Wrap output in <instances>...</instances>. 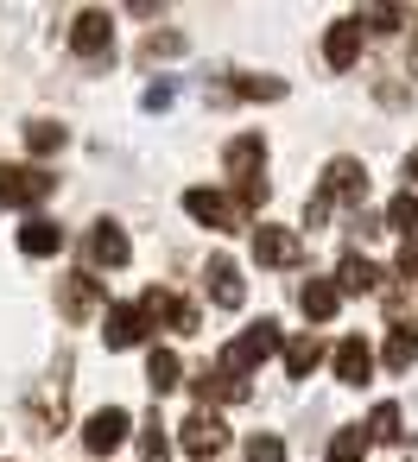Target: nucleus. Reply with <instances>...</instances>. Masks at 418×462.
<instances>
[{"label": "nucleus", "instance_id": "17", "mask_svg": "<svg viewBox=\"0 0 418 462\" xmlns=\"http://www.w3.org/2000/svg\"><path fill=\"white\" fill-rule=\"evenodd\" d=\"M89 260H96V266H127L134 247H127V235H121L115 222H96V228H89Z\"/></svg>", "mask_w": 418, "mask_h": 462}, {"label": "nucleus", "instance_id": "10", "mask_svg": "<svg viewBox=\"0 0 418 462\" xmlns=\"http://www.w3.org/2000/svg\"><path fill=\"white\" fill-rule=\"evenodd\" d=\"M184 209H190V222L216 228V235H222V228H241V222H247V216H241V209H235V203H228L222 190H203V184H197V190H184Z\"/></svg>", "mask_w": 418, "mask_h": 462}, {"label": "nucleus", "instance_id": "35", "mask_svg": "<svg viewBox=\"0 0 418 462\" xmlns=\"http://www.w3.org/2000/svg\"><path fill=\"white\" fill-rule=\"evenodd\" d=\"M405 171H412V178H418V146H412V152H405Z\"/></svg>", "mask_w": 418, "mask_h": 462}, {"label": "nucleus", "instance_id": "19", "mask_svg": "<svg viewBox=\"0 0 418 462\" xmlns=\"http://www.w3.org/2000/svg\"><path fill=\"white\" fill-rule=\"evenodd\" d=\"M367 374H374V355H367V342H361V336L336 342V380H342V386H361Z\"/></svg>", "mask_w": 418, "mask_h": 462}, {"label": "nucleus", "instance_id": "11", "mask_svg": "<svg viewBox=\"0 0 418 462\" xmlns=\"http://www.w3.org/2000/svg\"><path fill=\"white\" fill-rule=\"evenodd\" d=\"M108 45H115V26H108V14H77V26H70V51L77 58H89V64H102L108 58Z\"/></svg>", "mask_w": 418, "mask_h": 462}, {"label": "nucleus", "instance_id": "30", "mask_svg": "<svg viewBox=\"0 0 418 462\" xmlns=\"http://www.w3.org/2000/svg\"><path fill=\"white\" fill-rule=\"evenodd\" d=\"M178 51H184V39H178V32H146V45H140V58H146V64H153V58H178Z\"/></svg>", "mask_w": 418, "mask_h": 462}, {"label": "nucleus", "instance_id": "8", "mask_svg": "<svg viewBox=\"0 0 418 462\" xmlns=\"http://www.w3.org/2000/svg\"><path fill=\"white\" fill-rule=\"evenodd\" d=\"M140 310H146V323H172L178 336H197V323H203V310L190 298H178V291H146Z\"/></svg>", "mask_w": 418, "mask_h": 462}, {"label": "nucleus", "instance_id": "29", "mask_svg": "<svg viewBox=\"0 0 418 462\" xmlns=\"http://www.w3.org/2000/svg\"><path fill=\"white\" fill-rule=\"evenodd\" d=\"M367 456V430H336L330 437V462H361Z\"/></svg>", "mask_w": 418, "mask_h": 462}, {"label": "nucleus", "instance_id": "22", "mask_svg": "<svg viewBox=\"0 0 418 462\" xmlns=\"http://www.w3.org/2000/svg\"><path fill=\"white\" fill-rule=\"evenodd\" d=\"M222 96H247V102H279L285 96V77H235L228 89H216V102Z\"/></svg>", "mask_w": 418, "mask_h": 462}, {"label": "nucleus", "instance_id": "24", "mask_svg": "<svg viewBox=\"0 0 418 462\" xmlns=\"http://www.w3.org/2000/svg\"><path fill=\"white\" fill-rule=\"evenodd\" d=\"M386 228L405 235V241H418V197H412V190H399V197L386 203Z\"/></svg>", "mask_w": 418, "mask_h": 462}, {"label": "nucleus", "instance_id": "1", "mask_svg": "<svg viewBox=\"0 0 418 462\" xmlns=\"http://www.w3.org/2000/svg\"><path fill=\"white\" fill-rule=\"evenodd\" d=\"M222 165H228V178H235V209H241V216H254V209L273 197V184H266V146H260V134H241V140H228Z\"/></svg>", "mask_w": 418, "mask_h": 462}, {"label": "nucleus", "instance_id": "15", "mask_svg": "<svg viewBox=\"0 0 418 462\" xmlns=\"http://www.w3.org/2000/svg\"><path fill=\"white\" fill-rule=\"evenodd\" d=\"M140 336H146V310H140V304H115V310L102 317V342H108V348H134Z\"/></svg>", "mask_w": 418, "mask_h": 462}, {"label": "nucleus", "instance_id": "27", "mask_svg": "<svg viewBox=\"0 0 418 462\" xmlns=\"http://www.w3.org/2000/svg\"><path fill=\"white\" fill-rule=\"evenodd\" d=\"M367 437H380V443H399V437H405V430H399V405H393V399H386V405H374Z\"/></svg>", "mask_w": 418, "mask_h": 462}, {"label": "nucleus", "instance_id": "9", "mask_svg": "<svg viewBox=\"0 0 418 462\" xmlns=\"http://www.w3.org/2000/svg\"><path fill=\"white\" fill-rule=\"evenodd\" d=\"M178 443H184L190 456H222V449H228V424H222L216 411H203V405H197V411L178 424Z\"/></svg>", "mask_w": 418, "mask_h": 462}, {"label": "nucleus", "instance_id": "12", "mask_svg": "<svg viewBox=\"0 0 418 462\" xmlns=\"http://www.w3.org/2000/svg\"><path fill=\"white\" fill-rule=\"evenodd\" d=\"M203 285H209V298H216L222 310H241V298H247V285H241V266H235L228 254H216V260H209Z\"/></svg>", "mask_w": 418, "mask_h": 462}, {"label": "nucleus", "instance_id": "4", "mask_svg": "<svg viewBox=\"0 0 418 462\" xmlns=\"http://www.w3.org/2000/svg\"><path fill=\"white\" fill-rule=\"evenodd\" d=\"M317 197H323V203H361V197H367V165H361V159H330Z\"/></svg>", "mask_w": 418, "mask_h": 462}, {"label": "nucleus", "instance_id": "14", "mask_svg": "<svg viewBox=\"0 0 418 462\" xmlns=\"http://www.w3.org/2000/svg\"><path fill=\"white\" fill-rule=\"evenodd\" d=\"M355 58H361V20H336L330 39H323V64L330 70H355Z\"/></svg>", "mask_w": 418, "mask_h": 462}, {"label": "nucleus", "instance_id": "25", "mask_svg": "<svg viewBox=\"0 0 418 462\" xmlns=\"http://www.w3.org/2000/svg\"><path fill=\"white\" fill-rule=\"evenodd\" d=\"M412 361H418V329H393L386 336V367L393 374H412Z\"/></svg>", "mask_w": 418, "mask_h": 462}, {"label": "nucleus", "instance_id": "36", "mask_svg": "<svg viewBox=\"0 0 418 462\" xmlns=\"http://www.w3.org/2000/svg\"><path fill=\"white\" fill-rule=\"evenodd\" d=\"M412 77H418V26H412Z\"/></svg>", "mask_w": 418, "mask_h": 462}, {"label": "nucleus", "instance_id": "20", "mask_svg": "<svg viewBox=\"0 0 418 462\" xmlns=\"http://www.w3.org/2000/svg\"><path fill=\"white\" fill-rule=\"evenodd\" d=\"M336 279H342V291H380V285H386V273H380L374 260H361V254H342Z\"/></svg>", "mask_w": 418, "mask_h": 462}, {"label": "nucleus", "instance_id": "5", "mask_svg": "<svg viewBox=\"0 0 418 462\" xmlns=\"http://www.w3.org/2000/svg\"><path fill=\"white\" fill-rule=\"evenodd\" d=\"M58 310H64V323H89V317L102 310V279H96V273L58 279Z\"/></svg>", "mask_w": 418, "mask_h": 462}, {"label": "nucleus", "instance_id": "34", "mask_svg": "<svg viewBox=\"0 0 418 462\" xmlns=\"http://www.w3.org/2000/svg\"><path fill=\"white\" fill-rule=\"evenodd\" d=\"M146 108H172V83H153L146 89Z\"/></svg>", "mask_w": 418, "mask_h": 462}, {"label": "nucleus", "instance_id": "16", "mask_svg": "<svg viewBox=\"0 0 418 462\" xmlns=\"http://www.w3.org/2000/svg\"><path fill=\"white\" fill-rule=\"evenodd\" d=\"M20 254H26V260H51V254H64V228L45 222V216H33V222L20 228Z\"/></svg>", "mask_w": 418, "mask_h": 462}, {"label": "nucleus", "instance_id": "6", "mask_svg": "<svg viewBox=\"0 0 418 462\" xmlns=\"http://www.w3.org/2000/svg\"><path fill=\"white\" fill-rule=\"evenodd\" d=\"M127 430H134V418H127L121 405H102V411H89V424H83V449H89V456H115V449L127 443Z\"/></svg>", "mask_w": 418, "mask_h": 462}, {"label": "nucleus", "instance_id": "21", "mask_svg": "<svg viewBox=\"0 0 418 462\" xmlns=\"http://www.w3.org/2000/svg\"><path fill=\"white\" fill-rule=\"evenodd\" d=\"M146 386H153V393H172V386H184V361H178L172 348H153V355H146Z\"/></svg>", "mask_w": 418, "mask_h": 462}, {"label": "nucleus", "instance_id": "7", "mask_svg": "<svg viewBox=\"0 0 418 462\" xmlns=\"http://www.w3.org/2000/svg\"><path fill=\"white\" fill-rule=\"evenodd\" d=\"M58 190V178L45 171V165H20V171H0V197H7L14 209H33V203H45Z\"/></svg>", "mask_w": 418, "mask_h": 462}, {"label": "nucleus", "instance_id": "18", "mask_svg": "<svg viewBox=\"0 0 418 462\" xmlns=\"http://www.w3.org/2000/svg\"><path fill=\"white\" fill-rule=\"evenodd\" d=\"M336 304H342V285H330V279L298 285V310H304L311 323H330V317H336Z\"/></svg>", "mask_w": 418, "mask_h": 462}, {"label": "nucleus", "instance_id": "28", "mask_svg": "<svg viewBox=\"0 0 418 462\" xmlns=\"http://www.w3.org/2000/svg\"><path fill=\"white\" fill-rule=\"evenodd\" d=\"M140 456H146V462H165V456H172V443H165V424H159V411H153V418L140 424Z\"/></svg>", "mask_w": 418, "mask_h": 462}, {"label": "nucleus", "instance_id": "33", "mask_svg": "<svg viewBox=\"0 0 418 462\" xmlns=\"http://www.w3.org/2000/svg\"><path fill=\"white\" fill-rule=\"evenodd\" d=\"M399 273H405V279H418V241H405V247H399Z\"/></svg>", "mask_w": 418, "mask_h": 462}, {"label": "nucleus", "instance_id": "13", "mask_svg": "<svg viewBox=\"0 0 418 462\" xmlns=\"http://www.w3.org/2000/svg\"><path fill=\"white\" fill-rule=\"evenodd\" d=\"M197 399H203V411H209V399H222V405H241L247 399V380L241 374H228V367H197Z\"/></svg>", "mask_w": 418, "mask_h": 462}, {"label": "nucleus", "instance_id": "32", "mask_svg": "<svg viewBox=\"0 0 418 462\" xmlns=\"http://www.w3.org/2000/svg\"><path fill=\"white\" fill-rule=\"evenodd\" d=\"M399 20H405L399 7H367V14H361V26H374V32H393Z\"/></svg>", "mask_w": 418, "mask_h": 462}, {"label": "nucleus", "instance_id": "3", "mask_svg": "<svg viewBox=\"0 0 418 462\" xmlns=\"http://www.w3.org/2000/svg\"><path fill=\"white\" fill-rule=\"evenodd\" d=\"M254 260L260 266H304V235L279 228V222H260L254 228Z\"/></svg>", "mask_w": 418, "mask_h": 462}, {"label": "nucleus", "instance_id": "23", "mask_svg": "<svg viewBox=\"0 0 418 462\" xmlns=\"http://www.w3.org/2000/svg\"><path fill=\"white\" fill-rule=\"evenodd\" d=\"M323 361V342L317 336H298V342H285V374L292 380H311V367Z\"/></svg>", "mask_w": 418, "mask_h": 462}, {"label": "nucleus", "instance_id": "2", "mask_svg": "<svg viewBox=\"0 0 418 462\" xmlns=\"http://www.w3.org/2000/svg\"><path fill=\"white\" fill-rule=\"evenodd\" d=\"M273 348H279V323H273V317H260L254 329H241V336L222 348V367H228V374H247V367H260Z\"/></svg>", "mask_w": 418, "mask_h": 462}, {"label": "nucleus", "instance_id": "26", "mask_svg": "<svg viewBox=\"0 0 418 462\" xmlns=\"http://www.w3.org/2000/svg\"><path fill=\"white\" fill-rule=\"evenodd\" d=\"M64 140H70V134H64L58 121H26V146H33L39 159H45V152H58Z\"/></svg>", "mask_w": 418, "mask_h": 462}, {"label": "nucleus", "instance_id": "31", "mask_svg": "<svg viewBox=\"0 0 418 462\" xmlns=\"http://www.w3.org/2000/svg\"><path fill=\"white\" fill-rule=\"evenodd\" d=\"M247 462H285V443H279L273 430H260V437L247 443Z\"/></svg>", "mask_w": 418, "mask_h": 462}]
</instances>
